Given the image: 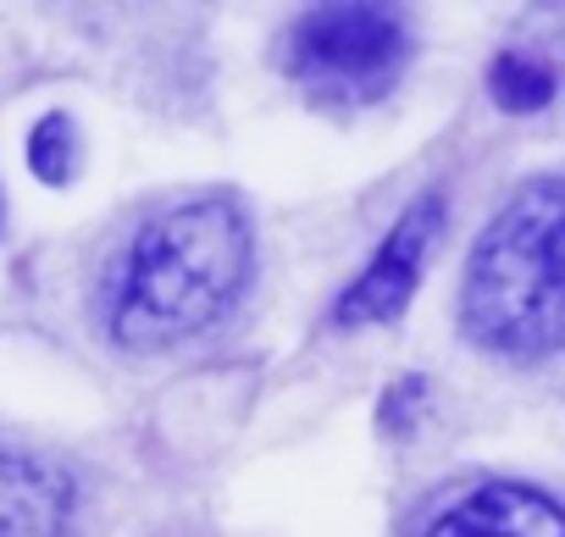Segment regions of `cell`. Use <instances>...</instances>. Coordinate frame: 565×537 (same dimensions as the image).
I'll return each instance as SVG.
<instances>
[{"label":"cell","instance_id":"cell-5","mask_svg":"<svg viewBox=\"0 0 565 537\" xmlns=\"http://www.w3.org/2000/svg\"><path fill=\"white\" fill-rule=\"evenodd\" d=\"M67 515H73L67 471L0 443V537H62Z\"/></svg>","mask_w":565,"mask_h":537},{"label":"cell","instance_id":"cell-1","mask_svg":"<svg viewBox=\"0 0 565 537\" xmlns=\"http://www.w3.org/2000/svg\"><path fill=\"white\" fill-rule=\"evenodd\" d=\"M249 278V222L233 200H189L145 222L106 289V327L128 350H167L222 322Z\"/></svg>","mask_w":565,"mask_h":537},{"label":"cell","instance_id":"cell-6","mask_svg":"<svg viewBox=\"0 0 565 537\" xmlns=\"http://www.w3.org/2000/svg\"><path fill=\"white\" fill-rule=\"evenodd\" d=\"M427 537H565V509L532 487L493 482L449 504Z\"/></svg>","mask_w":565,"mask_h":537},{"label":"cell","instance_id":"cell-2","mask_svg":"<svg viewBox=\"0 0 565 537\" xmlns=\"http://www.w3.org/2000/svg\"><path fill=\"white\" fill-rule=\"evenodd\" d=\"M466 327L504 355L565 350V178L526 183L466 266Z\"/></svg>","mask_w":565,"mask_h":537},{"label":"cell","instance_id":"cell-3","mask_svg":"<svg viewBox=\"0 0 565 537\" xmlns=\"http://www.w3.org/2000/svg\"><path fill=\"white\" fill-rule=\"evenodd\" d=\"M411 56L405 18L388 7H317L289 34V73L322 106L383 100Z\"/></svg>","mask_w":565,"mask_h":537},{"label":"cell","instance_id":"cell-4","mask_svg":"<svg viewBox=\"0 0 565 537\" xmlns=\"http://www.w3.org/2000/svg\"><path fill=\"white\" fill-rule=\"evenodd\" d=\"M438 222H444V205H438V200H422V205H411V211L394 222V233L377 244V255L366 260V272L350 283V294H344L339 311H333L344 327L388 322V316L405 311V300L416 294V278H422V260H427V249H433Z\"/></svg>","mask_w":565,"mask_h":537},{"label":"cell","instance_id":"cell-8","mask_svg":"<svg viewBox=\"0 0 565 537\" xmlns=\"http://www.w3.org/2000/svg\"><path fill=\"white\" fill-rule=\"evenodd\" d=\"M29 161H34V172H40L45 183H67V178H73V128H67V117H45V122L34 128Z\"/></svg>","mask_w":565,"mask_h":537},{"label":"cell","instance_id":"cell-7","mask_svg":"<svg viewBox=\"0 0 565 537\" xmlns=\"http://www.w3.org/2000/svg\"><path fill=\"white\" fill-rule=\"evenodd\" d=\"M488 89H493V100L510 106V111H537V106L554 100V73H548L537 56H499Z\"/></svg>","mask_w":565,"mask_h":537}]
</instances>
